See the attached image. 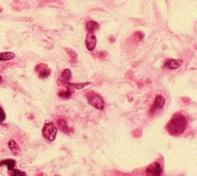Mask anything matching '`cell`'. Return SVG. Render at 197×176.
<instances>
[{
	"label": "cell",
	"mask_w": 197,
	"mask_h": 176,
	"mask_svg": "<svg viewBox=\"0 0 197 176\" xmlns=\"http://www.w3.org/2000/svg\"><path fill=\"white\" fill-rule=\"evenodd\" d=\"M187 125L186 118L180 114H177L172 118L166 125V129L170 135L177 136L183 133Z\"/></svg>",
	"instance_id": "cell-1"
},
{
	"label": "cell",
	"mask_w": 197,
	"mask_h": 176,
	"mask_svg": "<svg viewBox=\"0 0 197 176\" xmlns=\"http://www.w3.org/2000/svg\"><path fill=\"white\" fill-rule=\"evenodd\" d=\"M88 102L98 110H103L105 107V102L100 95L95 92H89L86 94Z\"/></svg>",
	"instance_id": "cell-2"
},
{
	"label": "cell",
	"mask_w": 197,
	"mask_h": 176,
	"mask_svg": "<svg viewBox=\"0 0 197 176\" xmlns=\"http://www.w3.org/2000/svg\"><path fill=\"white\" fill-rule=\"evenodd\" d=\"M58 129L53 122H47L44 125L43 129V135L47 140L52 142L56 138Z\"/></svg>",
	"instance_id": "cell-3"
},
{
	"label": "cell",
	"mask_w": 197,
	"mask_h": 176,
	"mask_svg": "<svg viewBox=\"0 0 197 176\" xmlns=\"http://www.w3.org/2000/svg\"><path fill=\"white\" fill-rule=\"evenodd\" d=\"M35 71L38 73L39 78H42V79L48 78L51 74L50 68L48 67L47 65L43 63L36 65V68H35Z\"/></svg>",
	"instance_id": "cell-4"
},
{
	"label": "cell",
	"mask_w": 197,
	"mask_h": 176,
	"mask_svg": "<svg viewBox=\"0 0 197 176\" xmlns=\"http://www.w3.org/2000/svg\"><path fill=\"white\" fill-rule=\"evenodd\" d=\"M146 172L149 176H160L163 172V169L159 163L154 162L147 168Z\"/></svg>",
	"instance_id": "cell-5"
},
{
	"label": "cell",
	"mask_w": 197,
	"mask_h": 176,
	"mask_svg": "<svg viewBox=\"0 0 197 176\" xmlns=\"http://www.w3.org/2000/svg\"><path fill=\"white\" fill-rule=\"evenodd\" d=\"M96 36L94 33H88L86 37V46L89 51L94 50L96 46Z\"/></svg>",
	"instance_id": "cell-6"
},
{
	"label": "cell",
	"mask_w": 197,
	"mask_h": 176,
	"mask_svg": "<svg viewBox=\"0 0 197 176\" xmlns=\"http://www.w3.org/2000/svg\"><path fill=\"white\" fill-rule=\"evenodd\" d=\"M165 102H166V100H165V98L163 95H156L154 103H153V106L151 107V109H150V112H154L157 109H162L164 107Z\"/></svg>",
	"instance_id": "cell-7"
},
{
	"label": "cell",
	"mask_w": 197,
	"mask_h": 176,
	"mask_svg": "<svg viewBox=\"0 0 197 176\" xmlns=\"http://www.w3.org/2000/svg\"><path fill=\"white\" fill-rule=\"evenodd\" d=\"M182 64V59H169L165 62L164 67L168 69H177Z\"/></svg>",
	"instance_id": "cell-8"
},
{
	"label": "cell",
	"mask_w": 197,
	"mask_h": 176,
	"mask_svg": "<svg viewBox=\"0 0 197 176\" xmlns=\"http://www.w3.org/2000/svg\"><path fill=\"white\" fill-rule=\"evenodd\" d=\"M72 88H73V86H72L71 85H70V83L69 82L68 87L66 88V89H62V90L59 91L58 95L59 98L65 99V100L70 99V97H71L72 94H73V91L72 90Z\"/></svg>",
	"instance_id": "cell-9"
},
{
	"label": "cell",
	"mask_w": 197,
	"mask_h": 176,
	"mask_svg": "<svg viewBox=\"0 0 197 176\" xmlns=\"http://www.w3.org/2000/svg\"><path fill=\"white\" fill-rule=\"evenodd\" d=\"M99 25L95 21H89L87 24H86V31L88 33H94L99 30Z\"/></svg>",
	"instance_id": "cell-10"
},
{
	"label": "cell",
	"mask_w": 197,
	"mask_h": 176,
	"mask_svg": "<svg viewBox=\"0 0 197 176\" xmlns=\"http://www.w3.org/2000/svg\"><path fill=\"white\" fill-rule=\"evenodd\" d=\"M65 52H67V54L69 55L70 63H71L72 65H74V64H76V62H77V60H78L77 53H76V52H75L73 49H69V48H66V49H65Z\"/></svg>",
	"instance_id": "cell-11"
},
{
	"label": "cell",
	"mask_w": 197,
	"mask_h": 176,
	"mask_svg": "<svg viewBox=\"0 0 197 176\" xmlns=\"http://www.w3.org/2000/svg\"><path fill=\"white\" fill-rule=\"evenodd\" d=\"M8 145H9V149L11 150V152H12L15 156H17V155L20 152V146H19L18 144H17L15 141L10 140L9 142V143H8Z\"/></svg>",
	"instance_id": "cell-12"
},
{
	"label": "cell",
	"mask_w": 197,
	"mask_h": 176,
	"mask_svg": "<svg viewBox=\"0 0 197 176\" xmlns=\"http://www.w3.org/2000/svg\"><path fill=\"white\" fill-rule=\"evenodd\" d=\"M57 124H58L59 127L60 128L61 131L63 132L64 133L68 134L69 132V129L68 125H67V122L65 119L63 118H59L57 120Z\"/></svg>",
	"instance_id": "cell-13"
},
{
	"label": "cell",
	"mask_w": 197,
	"mask_h": 176,
	"mask_svg": "<svg viewBox=\"0 0 197 176\" xmlns=\"http://www.w3.org/2000/svg\"><path fill=\"white\" fill-rule=\"evenodd\" d=\"M2 165H7L9 171L13 170L16 165V161L13 159H6L0 161V167Z\"/></svg>",
	"instance_id": "cell-14"
},
{
	"label": "cell",
	"mask_w": 197,
	"mask_h": 176,
	"mask_svg": "<svg viewBox=\"0 0 197 176\" xmlns=\"http://www.w3.org/2000/svg\"><path fill=\"white\" fill-rule=\"evenodd\" d=\"M15 58L13 52H2L0 53V61H9Z\"/></svg>",
	"instance_id": "cell-15"
},
{
	"label": "cell",
	"mask_w": 197,
	"mask_h": 176,
	"mask_svg": "<svg viewBox=\"0 0 197 176\" xmlns=\"http://www.w3.org/2000/svg\"><path fill=\"white\" fill-rule=\"evenodd\" d=\"M90 84L91 82H89V81H87V82H81V83H70V85H71L73 88L77 89V90L83 89V88H85L86 86H89V85Z\"/></svg>",
	"instance_id": "cell-16"
},
{
	"label": "cell",
	"mask_w": 197,
	"mask_h": 176,
	"mask_svg": "<svg viewBox=\"0 0 197 176\" xmlns=\"http://www.w3.org/2000/svg\"><path fill=\"white\" fill-rule=\"evenodd\" d=\"M143 33H141V32H137V33H134V35L132 36L133 42H141L143 39Z\"/></svg>",
	"instance_id": "cell-17"
},
{
	"label": "cell",
	"mask_w": 197,
	"mask_h": 176,
	"mask_svg": "<svg viewBox=\"0 0 197 176\" xmlns=\"http://www.w3.org/2000/svg\"><path fill=\"white\" fill-rule=\"evenodd\" d=\"M12 176H26V174H25V172H21L20 170L16 169V170H14L12 172Z\"/></svg>",
	"instance_id": "cell-18"
},
{
	"label": "cell",
	"mask_w": 197,
	"mask_h": 176,
	"mask_svg": "<svg viewBox=\"0 0 197 176\" xmlns=\"http://www.w3.org/2000/svg\"><path fill=\"white\" fill-rule=\"evenodd\" d=\"M5 119H6V113H5L2 108L0 106V122L5 121Z\"/></svg>",
	"instance_id": "cell-19"
},
{
	"label": "cell",
	"mask_w": 197,
	"mask_h": 176,
	"mask_svg": "<svg viewBox=\"0 0 197 176\" xmlns=\"http://www.w3.org/2000/svg\"><path fill=\"white\" fill-rule=\"evenodd\" d=\"M98 57H99V59H102V56H103L102 57V58H103V60L104 59H105V56H106L107 55V53L105 52H104V51H102V52H99V53H98Z\"/></svg>",
	"instance_id": "cell-20"
},
{
	"label": "cell",
	"mask_w": 197,
	"mask_h": 176,
	"mask_svg": "<svg viewBox=\"0 0 197 176\" xmlns=\"http://www.w3.org/2000/svg\"><path fill=\"white\" fill-rule=\"evenodd\" d=\"M2 78L0 76V84H2Z\"/></svg>",
	"instance_id": "cell-21"
},
{
	"label": "cell",
	"mask_w": 197,
	"mask_h": 176,
	"mask_svg": "<svg viewBox=\"0 0 197 176\" xmlns=\"http://www.w3.org/2000/svg\"><path fill=\"white\" fill-rule=\"evenodd\" d=\"M55 176H59V175H55Z\"/></svg>",
	"instance_id": "cell-22"
},
{
	"label": "cell",
	"mask_w": 197,
	"mask_h": 176,
	"mask_svg": "<svg viewBox=\"0 0 197 176\" xmlns=\"http://www.w3.org/2000/svg\"><path fill=\"white\" fill-rule=\"evenodd\" d=\"M128 176H129V175H128Z\"/></svg>",
	"instance_id": "cell-23"
},
{
	"label": "cell",
	"mask_w": 197,
	"mask_h": 176,
	"mask_svg": "<svg viewBox=\"0 0 197 176\" xmlns=\"http://www.w3.org/2000/svg\"><path fill=\"white\" fill-rule=\"evenodd\" d=\"M147 176H149V175H147Z\"/></svg>",
	"instance_id": "cell-24"
}]
</instances>
